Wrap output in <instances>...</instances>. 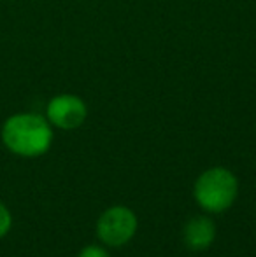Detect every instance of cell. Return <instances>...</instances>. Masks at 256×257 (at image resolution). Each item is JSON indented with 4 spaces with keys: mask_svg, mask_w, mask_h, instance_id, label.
<instances>
[{
    "mask_svg": "<svg viewBox=\"0 0 256 257\" xmlns=\"http://www.w3.org/2000/svg\"><path fill=\"white\" fill-rule=\"evenodd\" d=\"M0 139L9 153L20 158H39L51 147V122L32 112L13 114L4 121Z\"/></svg>",
    "mask_w": 256,
    "mask_h": 257,
    "instance_id": "cell-1",
    "label": "cell"
},
{
    "mask_svg": "<svg viewBox=\"0 0 256 257\" xmlns=\"http://www.w3.org/2000/svg\"><path fill=\"white\" fill-rule=\"evenodd\" d=\"M193 193L195 200L202 208L219 213L233 205L239 193V182L230 170L211 168L197 179Z\"/></svg>",
    "mask_w": 256,
    "mask_h": 257,
    "instance_id": "cell-2",
    "label": "cell"
},
{
    "mask_svg": "<svg viewBox=\"0 0 256 257\" xmlns=\"http://www.w3.org/2000/svg\"><path fill=\"white\" fill-rule=\"evenodd\" d=\"M137 231V217L127 206H111L100 215L97 222V234L100 241L109 247H121L128 243Z\"/></svg>",
    "mask_w": 256,
    "mask_h": 257,
    "instance_id": "cell-3",
    "label": "cell"
},
{
    "mask_svg": "<svg viewBox=\"0 0 256 257\" xmlns=\"http://www.w3.org/2000/svg\"><path fill=\"white\" fill-rule=\"evenodd\" d=\"M48 121L62 130H74L84 122L86 119V105L81 98L72 95L55 96L48 103Z\"/></svg>",
    "mask_w": 256,
    "mask_h": 257,
    "instance_id": "cell-4",
    "label": "cell"
},
{
    "mask_svg": "<svg viewBox=\"0 0 256 257\" xmlns=\"http://www.w3.org/2000/svg\"><path fill=\"white\" fill-rule=\"evenodd\" d=\"M216 238V224L209 217H193L183 229L185 245L192 250H205L212 245Z\"/></svg>",
    "mask_w": 256,
    "mask_h": 257,
    "instance_id": "cell-5",
    "label": "cell"
},
{
    "mask_svg": "<svg viewBox=\"0 0 256 257\" xmlns=\"http://www.w3.org/2000/svg\"><path fill=\"white\" fill-rule=\"evenodd\" d=\"M13 229V213L0 201V240L6 238Z\"/></svg>",
    "mask_w": 256,
    "mask_h": 257,
    "instance_id": "cell-6",
    "label": "cell"
},
{
    "mask_svg": "<svg viewBox=\"0 0 256 257\" xmlns=\"http://www.w3.org/2000/svg\"><path fill=\"white\" fill-rule=\"evenodd\" d=\"M77 257H109V252L99 245H86Z\"/></svg>",
    "mask_w": 256,
    "mask_h": 257,
    "instance_id": "cell-7",
    "label": "cell"
}]
</instances>
